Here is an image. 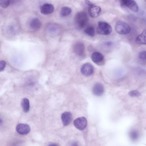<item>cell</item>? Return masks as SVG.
<instances>
[{"mask_svg": "<svg viewBox=\"0 0 146 146\" xmlns=\"http://www.w3.org/2000/svg\"><path fill=\"white\" fill-rule=\"evenodd\" d=\"M130 135L131 139L133 141L136 140L139 136L138 132L135 130H132L131 132Z\"/></svg>", "mask_w": 146, "mask_h": 146, "instance_id": "obj_20", "label": "cell"}, {"mask_svg": "<svg viewBox=\"0 0 146 146\" xmlns=\"http://www.w3.org/2000/svg\"><path fill=\"white\" fill-rule=\"evenodd\" d=\"M30 127L29 125L24 123H19L16 127L17 132L21 135H26L30 131Z\"/></svg>", "mask_w": 146, "mask_h": 146, "instance_id": "obj_10", "label": "cell"}, {"mask_svg": "<svg viewBox=\"0 0 146 146\" xmlns=\"http://www.w3.org/2000/svg\"><path fill=\"white\" fill-rule=\"evenodd\" d=\"M11 0H0V5L3 8H6L9 5Z\"/></svg>", "mask_w": 146, "mask_h": 146, "instance_id": "obj_21", "label": "cell"}, {"mask_svg": "<svg viewBox=\"0 0 146 146\" xmlns=\"http://www.w3.org/2000/svg\"><path fill=\"white\" fill-rule=\"evenodd\" d=\"M94 71L93 66L89 63H86L83 64L80 69V71L82 74L86 76H89L92 75Z\"/></svg>", "mask_w": 146, "mask_h": 146, "instance_id": "obj_4", "label": "cell"}, {"mask_svg": "<svg viewBox=\"0 0 146 146\" xmlns=\"http://www.w3.org/2000/svg\"><path fill=\"white\" fill-rule=\"evenodd\" d=\"M6 62L3 60H2L0 61V71H3L6 66Z\"/></svg>", "mask_w": 146, "mask_h": 146, "instance_id": "obj_24", "label": "cell"}, {"mask_svg": "<svg viewBox=\"0 0 146 146\" xmlns=\"http://www.w3.org/2000/svg\"><path fill=\"white\" fill-rule=\"evenodd\" d=\"M122 6L127 7L134 12H137L138 10V6L134 0H126Z\"/></svg>", "mask_w": 146, "mask_h": 146, "instance_id": "obj_13", "label": "cell"}, {"mask_svg": "<svg viewBox=\"0 0 146 146\" xmlns=\"http://www.w3.org/2000/svg\"><path fill=\"white\" fill-rule=\"evenodd\" d=\"M21 106L23 111L26 113L29 111L30 109V103L29 100L26 98H24L21 100Z\"/></svg>", "mask_w": 146, "mask_h": 146, "instance_id": "obj_16", "label": "cell"}, {"mask_svg": "<svg viewBox=\"0 0 146 146\" xmlns=\"http://www.w3.org/2000/svg\"><path fill=\"white\" fill-rule=\"evenodd\" d=\"M41 13L44 15H47L52 13L54 10V6L51 4L46 3L42 5L40 7Z\"/></svg>", "mask_w": 146, "mask_h": 146, "instance_id": "obj_9", "label": "cell"}, {"mask_svg": "<svg viewBox=\"0 0 146 146\" xmlns=\"http://www.w3.org/2000/svg\"><path fill=\"white\" fill-rule=\"evenodd\" d=\"M136 43L139 44L146 45V29L144 30L135 39Z\"/></svg>", "mask_w": 146, "mask_h": 146, "instance_id": "obj_15", "label": "cell"}, {"mask_svg": "<svg viewBox=\"0 0 146 146\" xmlns=\"http://www.w3.org/2000/svg\"><path fill=\"white\" fill-rule=\"evenodd\" d=\"M126 0H120L121 4L122 5H123L124 2Z\"/></svg>", "mask_w": 146, "mask_h": 146, "instance_id": "obj_27", "label": "cell"}, {"mask_svg": "<svg viewBox=\"0 0 146 146\" xmlns=\"http://www.w3.org/2000/svg\"><path fill=\"white\" fill-rule=\"evenodd\" d=\"M58 29L57 26L51 25L48 27L47 31L50 35H53L56 34Z\"/></svg>", "mask_w": 146, "mask_h": 146, "instance_id": "obj_19", "label": "cell"}, {"mask_svg": "<svg viewBox=\"0 0 146 146\" xmlns=\"http://www.w3.org/2000/svg\"><path fill=\"white\" fill-rule=\"evenodd\" d=\"M72 12L71 9L67 6L62 7L60 11V14L62 17H65L69 15Z\"/></svg>", "mask_w": 146, "mask_h": 146, "instance_id": "obj_17", "label": "cell"}, {"mask_svg": "<svg viewBox=\"0 0 146 146\" xmlns=\"http://www.w3.org/2000/svg\"><path fill=\"white\" fill-rule=\"evenodd\" d=\"M104 45L107 47H110L112 45L113 43L111 41H107L104 42Z\"/></svg>", "mask_w": 146, "mask_h": 146, "instance_id": "obj_25", "label": "cell"}, {"mask_svg": "<svg viewBox=\"0 0 146 146\" xmlns=\"http://www.w3.org/2000/svg\"><path fill=\"white\" fill-rule=\"evenodd\" d=\"M87 120L84 117L78 118L74 121V124L75 127L80 130L84 129L87 125Z\"/></svg>", "mask_w": 146, "mask_h": 146, "instance_id": "obj_7", "label": "cell"}, {"mask_svg": "<svg viewBox=\"0 0 146 146\" xmlns=\"http://www.w3.org/2000/svg\"><path fill=\"white\" fill-rule=\"evenodd\" d=\"M41 25L40 21L37 18L35 17L31 21L29 26L31 29L34 31H37L40 29Z\"/></svg>", "mask_w": 146, "mask_h": 146, "instance_id": "obj_14", "label": "cell"}, {"mask_svg": "<svg viewBox=\"0 0 146 146\" xmlns=\"http://www.w3.org/2000/svg\"><path fill=\"white\" fill-rule=\"evenodd\" d=\"M57 145L54 143H50L49 144V145H48L49 146H56Z\"/></svg>", "mask_w": 146, "mask_h": 146, "instance_id": "obj_28", "label": "cell"}, {"mask_svg": "<svg viewBox=\"0 0 146 146\" xmlns=\"http://www.w3.org/2000/svg\"><path fill=\"white\" fill-rule=\"evenodd\" d=\"M116 31L121 35H126L130 32L131 29L129 25L122 21H118L116 22L115 25Z\"/></svg>", "mask_w": 146, "mask_h": 146, "instance_id": "obj_3", "label": "cell"}, {"mask_svg": "<svg viewBox=\"0 0 146 146\" xmlns=\"http://www.w3.org/2000/svg\"><path fill=\"white\" fill-rule=\"evenodd\" d=\"M73 49L74 53L80 56H83L84 55L85 48L84 43L81 42H78L74 45Z\"/></svg>", "mask_w": 146, "mask_h": 146, "instance_id": "obj_5", "label": "cell"}, {"mask_svg": "<svg viewBox=\"0 0 146 146\" xmlns=\"http://www.w3.org/2000/svg\"><path fill=\"white\" fill-rule=\"evenodd\" d=\"M91 58L92 61L98 65H103L104 63V56L101 53L98 52H95L92 54Z\"/></svg>", "mask_w": 146, "mask_h": 146, "instance_id": "obj_8", "label": "cell"}, {"mask_svg": "<svg viewBox=\"0 0 146 146\" xmlns=\"http://www.w3.org/2000/svg\"><path fill=\"white\" fill-rule=\"evenodd\" d=\"M84 33L87 35L93 37L95 35V30L94 27L91 26H88L84 30Z\"/></svg>", "mask_w": 146, "mask_h": 146, "instance_id": "obj_18", "label": "cell"}, {"mask_svg": "<svg viewBox=\"0 0 146 146\" xmlns=\"http://www.w3.org/2000/svg\"><path fill=\"white\" fill-rule=\"evenodd\" d=\"M61 119L64 125H68L70 123L72 120V113L68 111L64 112L62 114Z\"/></svg>", "mask_w": 146, "mask_h": 146, "instance_id": "obj_12", "label": "cell"}, {"mask_svg": "<svg viewBox=\"0 0 146 146\" xmlns=\"http://www.w3.org/2000/svg\"><path fill=\"white\" fill-rule=\"evenodd\" d=\"M88 12L91 17L96 18L100 15L102 10L100 7L92 4L88 7Z\"/></svg>", "mask_w": 146, "mask_h": 146, "instance_id": "obj_6", "label": "cell"}, {"mask_svg": "<svg viewBox=\"0 0 146 146\" xmlns=\"http://www.w3.org/2000/svg\"><path fill=\"white\" fill-rule=\"evenodd\" d=\"M129 95L132 97H137L140 95V93L137 90H134L130 91L129 93Z\"/></svg>", "mask_w": 146, "mask_h": 146, "instance_id": "obj_22", "label": "cell"}, {"mask_svg": "<svg viewBox=\"0 0 146 146\" xmlns=\"http://www.w3.org/2000/svg\"><path fill=\"white\" fill-rule=\"evenodd\" d=\"M138 56L139 58L141 60H146V51H143L140 52Z\"/></svg>", "mask_w": 146, "mask_h": 146, "instance_id": "obj_23", "label": "cell"}, {"mask_svg": "<svg viewBox=\"0 0 146 146\" xmlns=\"http://www.w3.org/2000/svg\"><path fill=\"white\" fill-rule=\"evenodd\" d=\"M86 4L89 7L93 4L92 2L89 0H84Z\"/></svg>", "mask_w": 146, "mask_h": 146, "instance_id": "obj_26", "label": "cell"}, {"mask_svg": "<svg viewBox=\"0 0 146 146\" xmlns=\"http://www.w3.org/2000/svg\"><path fill=\"white\" fill-rule=\"evenodd\" d=\"M104 89L103 85L100 83H97L92 88V92L95 95L99 96L102 95L104 92Z\"/></svg>", "mask_w": 146, "mask_h": 146, "instance_id": "obj_11", "label": "cell"}, {"mask_svg": "<svg viewBox=\"0 0 146 146\" xmlns=\"http://www.w3.org/2000/svg\"><path fill=\"white\" fill-rule=\"evenodd\" d=\"M112 31L111 26L108 23L104 21L98 22L97 32L99 34L108 35L110 34Z\"/></svg>", "mask_w": 146, "mask_h": 146, "instance_id": "obj_2", "label": "cell"}, {"mask_svg": "<svg viewBox=\"0 0 146 146\" xmlns=\"http://www.w3.org/2000/svg\"><path fill=\"white\" fill-rule=\"evenodd\" d=\"M74 20L77 27L79 29L84 27L88 23L89 19L87 13L84 11H80L76 14Z\"/></svg>", "mask_w": 146, "mask_h": 146, "instance_id": "obj_1", "label": "cell"}]
</instances>
